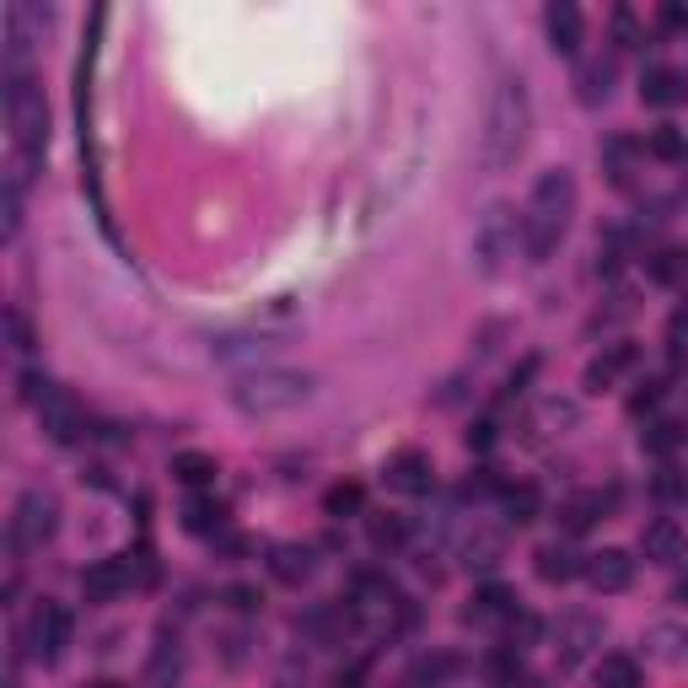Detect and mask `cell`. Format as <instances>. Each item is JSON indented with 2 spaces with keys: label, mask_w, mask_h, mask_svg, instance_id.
Listing matches in <instances>:
<instances>
[{
  "label": "cell",
  "mask_w": 688,
  "mask_h": 688,
  "mask_svg": "<svg viewBox=\"0 0 688 688\" xmlns=\"http://www.w3.org/2000/svg\"><path fill=\"white\" fill-rule=\"evenodd\" d=\"M641 442H646V452L667 457V452H678V446H684V425H673V420H656Z\"/></svg>",
  "instance_id": "obj_33"
},
{
  "label": "cell",
  "mask_w": 688,
  "mask_h": 688,
  "mask_svg": "<svg viewBox=\"0 0 688 688\" xmlns=\"http://www.w3.org/2000/svg\"><path fill=\"white\" fill-rule=\"evenodd\" d=\"M656 500H688V479L678 468H661V474H656Z\"/></svg>",
  "instance_id": "obj_39"
},
{
  "label": "cell",
  "mask_w": 688,
  "mask_h": 688,
  "mask_svg": "<svg viewBox=\"0 0 688 688\" xmlns=\"http://www.w3.org/2000/svg\"><path fill=\"white\" fill-rule=\"evenodd\" d=\"M82 592L92 603H114L119 592H129V560H97L82 575Z\"/></svg>",
  "instance_id": "obj_15"
},
{
  "label": "cell",
  "mask_w": 688,
  "mask_h": 688,
  "mask_svg": "<svg viewBox=\"0 0 688 688\" xmlns=\"http://www.w3.org/2000/svg\"><path fill=\"white\" fill-rule=\"evenodd\" d=\"M506 560V532L500 527H474L463 538V565L468 570H495Z\"/></svg>",
  "instance_id": "obj_17"
},
{
  "label": "cell",
  "mask_w": 688,
  "mask_h": 688,
  "mask_svg": "<svg viewBox=\"0 0 688 688\" xmlns=\"http://www.w3.org/2000/svg\"><path fill=\"white\" fill-rule=\"evenodd\" d=\"M629 366H635V350H629V345H607L603 356L586 366V388H592V393H603V388H613Z\"/></svg>",
  "instance_id": "obj_21"
},
{
  "label": "cell",
  "mask_w": 688,
  "mask_h": 688,
  "mask_svg": "<svg viewBox=\"0 0 688 688\" xmlns=\"http://www.w3.org/2000/svg\"><path fill=\"white\" fill-rule=\"evenodd\" d=\"M646 641L656 656H678V646H684V635L678 629H667V624H656V629H646Z\"/></svg>",
  "instance_id": "obj_41"
},
{
  "label": "cell",
  "mask_w": 688,
  "mask_h": 688,
  "mask_svg": "<svg viewBox=\"0 0 688 688\" xmlns=\"http://www.w3.org/2000/svg\"><path fill=\"white\" fill-rule=\"evenodd\" d=\"M178 678H183V650H178V641L162 635L146 661V688H178Z\"/></svg>",
  "instance_id": "obj_20"
},
{
  "label": "cell",
  "mask_w": 688,
  "mask_h": 688,
  "mask_svg": "<svg viewBox=\"0 0 688 688\" xmlns=\"http://www.w3.org/2000/svg\"><path fill=\"white\" fill-rule=\"evenodd\" d=\"M684 97H688V76H678L673 65H650L641 76V103H650V108H678Z\"/></svg>",
  "instance_id": "obj_14"
},
{
  "label": "cell",
  "mask_w": 688,
  "mask_h": 688,
  "mask_svg": "<svg viewBox=\"0 0 688 688\" xmlns=\"http://www.w3.org/2000/svg\"><path fill=\"white\" fill-rule=\"evenodd\" d=\"M575 200H581V189H575V178L565 167L538 172L522 210V253L532 264H549L560 253V243L570 237V221H575Z\"/></svg>",
  "instance_id": "obj_1"
},
{
  "label": "cell",
  "mask_w": 688,
  "mask_h": 688,
  "mask_svg": "<svg viewBox=\"0 0 688 688\" xmlns=\"http://www.w3.org/2000/svg\"><path fill=\"white\" fill-rule=\"evenodd\" d=\"M646 151L656 157V162H688V140L673 129V124H661V129H650Z\"/></svg>",
  "instance_id": "obj_30"
},
{
  "label": "cell",
  "mask_w": 688,
  "mask_h": 688,
  "mask_svg": "<svg viewBox=\"0 0 688 688\" xmlns=\"http://www.w3.org/2000/svg\"><path fill=\"white\" fill-rule=\"evenodd\" d=\"M489 678H495V684H517V678H522V656H517V650H500V656L489 661Z\"/></svg>",
  "instance_id": "obj_40"
},
{
  "label": "cell",
  "mask_w": 688,
  "mask_h": 688,
  "mask_svg": "<svg viewBox=\"0 0 688 688\" xmlns=\"http://www.w3.org/2000/svg\"><path fill=\"white\" fill-rule=\"evenodd\" d=\"M613 82H618V71H613V60H586V65H575V97L586 103V108H597L613 97Z\"/></svg>",
  "instance_id": "obj_16"
},
{
  "label": "cell",
  "mask_w": 688,
  "mask_h": 688,
  "mask_svg": "<svg viewBox=\"0 0 688 688\" xmlns=\"http://www.w3.org/2000/svg\"><path fill=\"white\" fill-rule=\"evenodd\" d=\"M313 399V377L307 371H290V366H258V371H243L232 382V404L253 414V420H269V414H285V409H301Z\"/></svg>",
  "instance_id": "obj_3"
},
{
  "label": "cell",
  "mask_w": 688,
  "mask_h": 688,
  "mask_svg": "<svg viewBox=\"0 0 688 688\" xmlns=\"http://www.w3.org/2000/svg\"><path fill=\"white\" fill-rule=\"evenodd\" d=\"M527 135H532V92L522 76H506L485 114V151H479L485 172H506L527 151Z\"/></svg>",
  "instance_id": "obj_2"
},
{
  "label": "cell",
  "mask_w": 688,
  "mask_h": 688,
  "mask_svg": "<svg viewBox=\"0 0 688 688\" xmlns=\"http://www.w3.org/2000/svg\"><path fill=\"white\" fill-rule=\"evenodd\" d=\"M511 641H522V646H532V641H538V618H527V613H517V618H511ZM517 646V650H522Z\"/></svg>",
  "instance_id": "obj_42"
},
{
  "label": "cell",
  "mask_w": 688,
  "mask_h": 688,
  "mask_svg": "<svg viewBox=\"0 0 688 688\" xmlns=\"http://www.w3.org/2000/svg\"><path fill=\"white\" fill-rule=\"evenodd\" d=\"M269 570H275V581H285V586H301V581L313 575V549H307V543H281Z\"/></svg>",
  "instance_id": "obj_22"
},
{
  "label": "cell",
  "mask_w": 688,
  "mask_h": 688,
  "mask_svg": "<svg viewBox=\"0 0 688 688\" xmlns=\"http://www.w3.org/2000/svg\"><path fill=\"white\" fill-rule=\"evenodd\" d=\"M215 474H221V468H215V457H210V452H178V457H172V479H178V485H189V489L215 485Z\"/></svg>",
  "instance_id": "obj_23"
},
{
  "label": "cell",
  "mask_w": 688,
  "mask_h": 688,
  "mask_svg": "<svg viewBox=\"0 0 688 688\" xmlns=\"http://www.w3.org/2000/svg\"><path fill=\"white\" fill-rule=\"evenodd\" d=\"M517 237H522V221L511 215V204H489L485 215H479V226H474V258H479V269L485 275H500V264L517 253Z\"/></svg>",
  "instance_id": "obj_5"
},
{
  "label": "cell",
  "mask_w": 688,
  "mask_h": 688,
  "mask_svg": "<svg viewBox=\"0 0 688 688\" xmlns=\"http://www.w3.org/2000/svg\"><path fill=\"white\" fill-rule=\"evenodd\" d=\"M39 420H43V436L49 442H60V446H71V442H82L86 436V414H82V404L71 399V393H49L39 404Z\"/></svg>",
  "instance_id": "obj_10"
},
{
  "label": "cell",
  "mask_w": 688,
  "mask_h": 688,
  "mask_svg": "<svg viewBox=\"0 0 688 688\" xmlns=\"http://www.w3.org/2000/svg\"><path fill=\"white\" fill-rule=\"evenodd\" d=\"M597 646H603V618H592V613H581V607L560 618V629H554V656H560V667H581Z\"/></svg>",
  "instance_id": "obj_8"
},
{
  "label": "cell",
  "mask_w": 688,
  "mask_h": 688,
  "mask_svg": "<svg viewBox=\"0 0 688 688\" xmlns=\"http://www.w3.org/2000/svg\"><path fill=\"white\" fill-rule=\"evenodd\" d=\"M650 281H661V285L688 281V247H661V253L650 258Z\"/></svg>",
  "instance_id": "obj_31"
},
{
  "label": "cell",
  "mask_w": 688,
  "mask_h": 688,
  "mask_svg": "<svg viewBox=\"0 0 688 688\" xmlns=\"http://www.w3.org/2000/svg\"><path fill=\"white\" fill-rule=\"evenodd\" d=\"M635 157H646V146H635L629 135H613L603 146V167L613 183H629V172H635Z\"/></svg>",
  "instance_id": "obj_25"
},
{
  "label": "cell",
  "mask_w": 688,
  "mask_h": 688,
  "mask_svg": "<svg viewBox=\"0 0 688 688\" xmlns=\"http://www.w3.org/2000/svg\"><path fill=\"white\" fill-rule=\"evenodd\" d=\"M6 334H11V350H17V356H28V350H33V328H28V318H22V307H11V313H6Z\"/></svg>",
  "instance_id": "obj_38"
},
{
  "label": "cell",
  "mask_w": 688,
  "mask_h": 688,
  "mask_svg": "<svg viewBox=\"0 0 688 688\" xmlns=\"http://www.w3.org/2000/svg\"><path fill=\"white\" fill-rule=\"evenodd\" d=\"M522 613V603H517V592L511 586H500V581H489V586H479L474 592V607H468V618L474 624H495V618H517Z\"/></svg>",
  "instance_id": "obj_19"
},
{
  "label": "cell",
  "mask_w": 688,
  "mask_h": 688,
  "mask_svg": "<svg viewBox=\"0 0 688 688\" xmlns=\"http://www.w3.org/2000/svg\"><path fill=\"white\" fill-rule=\"evenodd\" d=\"M678 597H684V603H688V575H684V586H678Z\"/></svg>",
  "instance_id": "obj_47"
},
{
  "label": "cell",
  "mask_w": 688,
  "mask_h": 688,
  "mask_svg": "<svg viewBox=\"0 0 688 688\" xmlns=\"http://www.w3.org/2000/svg\"><path fill=\"white\" fill-rule=\"evenodd\" d=\"M489 442H495V425H489V420H479V425L468 431V446H479V452H485Z\"/></svg>",
  "instance_id": "obj_45"
},
{
  "label": "cell",
  "mask_w": 688,
  "mask_h": 688,
  "mask_svg": "<svg viewBox=\"0 0 688 688\" xmlns=\"http://www.w3.org/2000/svg\"><path fill=\"white\" fill-rule=\"evenodd\" d=\"M597 688H641V661L624 656V650L603 656V661H597Z\"/></svg>",
  "instance_id": "obj_27"
},
{
  "label": "cell",
  "mask_w": 688,
  "mask_h": 688,
  "mask_svg": "<svg viewBox=\"0 0 688 688\" xmlns=\"http://www.w3.org/2000/svg\"><path fill=\"white\" fill-rule=\"evenodd\" d=\"M6 124H11L17 162L28 167L33 157H43V146H49V103H43L39 82L28 71H6Z\"/></svg>",
  "instance_id": "obj_4"
},
{
  "label": "cell",
  "mask_w": 688,
  "mask_h": 688,
  "mask_svg": "<svg viewBox=\"0 0 688 688\" xmlns=\"http://www.w3.org/2000/svg\"><path fill=\"white\" fill-rule=\"evenodd\" d=\"M0 215H6V243L22 232V183L6 178V194H0Z\"/></svg>",
  "instance_id": "obj_36"
},
{
  "label": "cell",
  "mask_w": 688,
  "mask_h": 688,
  "mask_svg": "<svg viewBox=\"0 0 688 688\" xmlns=\"http://www.w3.org/2000/svg\"><path fill=\"white\" fill-rule=\"evenodd\" d=\"M581 575L592 581V592H629V581H635V560H629L624 549H597V554H586Z\"/></svg>",
  "instance_id": "obj_11"
},
{
  "label": "cell",
  "mask_w": 688,
  "mask_h": 688,
  "mask_svg": "<svg viewBox=\"0 0 688 688\" xmlns=\"http://www.w3.org/2000/svg\"><path fill=\"white\" fill-rule=\"evenodd\" d=\"M54 527H60V500L49 489H28L17 500V517H11V543L17 549H43L54 538Z\"/></svg>",
  "instance_id": "obj_6"
},
{
  "label": "cell",
  "mask_w": 688,
  "mask_h": 688,
  "mask_svg": "<svg viewBox=\"0 0 688 688\" xmlns=\"http://www.w3.org/2000/svg\"><path fill=\"white\" fill-rule=\"evenodd\" d=\"M65 646H71V613L60 603H43L39 613H33V624H28V650H33V661L54 667V661L65 656Z\"/></svg>",
  "instance_id": "obj_7"
},
{
  "label": "cell",
  "mask_w": 688,
  "mask_h": 688,
  "mask_svg": "<svg viewBox=\"0 0 688 688\" xmlns=\"http://www.w3.org/2000/svg\"><path fill=\"white\" fill-rule=\"evenodd\" d=\"M684 549H688V538L673 517H656V522L641 527V554H646L650 565H678Z\"/></svg>",
  "instance_id": "obj_12"
},
{
  "label": "cell",
  "mask_w": 688,
  "mask_h": 688,
  "mask_svg": "<svg viewBox=\"0 0 688 688\" xmlns=\"http://www.w3.org/2000/svg\"><path fill=\"white\" fill-rule=\"evenodd\" d=\"M350 629H356L350 607H318V613H307V635H318V641H345Z\"/></svg>",
  "instance_id": "obj_28"
},
{
  "label": "cell",
  "mask_w": 688,
  "mask_h": 688,
  "mask_svg": "<svg viewBox=\"0 0 688 688\" xmlns=\"http://www.w3.org/2000/svg\"><path fill=\"white\" fill-rule=\"evenodd\" d=\"M607 511V500L597 489H581V495H570L565 506H560V517H565V532H586V527L597 522Z\"/></svg>",
  "instance_id": "obj_24"
},
{
  "label": "cell",
  "mask_w": 688,
  "mask_h": 688,
  "mask_svg": "<svg viewBox=\"0 0 688 688\" xmlns=\"http://www.w3.org/2000/svg\"><path fill=\"white\" fill-rule=\"evenodd\" d=\"M613 43H618V49H646V33H641V22H635L629 6L613 11Z\"/></svg>",
  "instance_id": "obj_34"
},
{
  "label": "cell",
  "mask_w": 688,
  "mask_h": 688,
  "mask_svg": "<svg viewBox=\"0 0 688 688\" xmlns=\"http://www.w3.org/2000/svg\"><path fill=\"white\" fill-rule=\"evenodd\" d=\"M86 688H124V684H114V678H97V684H86Z\"/></svg>",
  "instance_id": "obj_46"
},
{
  "label": "cell",
  "mask_w": 688,
  "mask_h": 688,
  "mask_svg": "<svg viewBox=\"0 0 688 688\" xmlns=\"http://www.w3.org/2000/svg\"><path fill=\"white\" fill-rule=\"evenodd\" d=\"M226 603L237 607V613H253V607H258V592H253V586H232V592H226Z\"/></svg>",
  "instance_id": "obj_43"
},
{
  "label": "cell",
  "mask_w": 688,
  "mask_h": 688,
  "mask_svg": "<svg viewBox=\"0 0 688 688\" xmlns=\"http://www.w3.org/2000/svg\"><path fill=\"white\" fill-rule=\"evenodd\" d=\"M538 506H543V500H538V489L532 485H506L500 489V511H506V522H532V517H538Z\"/></svg>",
  "instance_id": "obj_29"
},
{
  "label": "cell",
  "mask_w": 688,
  "mask_h": 688,
  "mask_svg": "<svg viewBox=\"0 0 688 688\" xmlns=\"http://www.w3.org/2000/svg\"><path fill=\"white\" fill-rule=\"evenodd\" d=\"M404 538H409L404 517H388V511H382V517H371V543H377V549H399Z\"/></svg>",
  "instance_id": "obj_35"
},
{
  "label": "cell",
  "mask_w": 688,
  "mask_h": 688,
  "mask_svg": "<svg viewBox=\"0 0 688 688\" xmlns=\"http://www.w3.org/2000/svg\"><path fill=\"white\" fill-rule=\"evenodd\" d=\"M532 560H538V575H543L549 586H565V581H575L581 565H586V554H575L570 543H543Z\"/></svg>",
  "instance_id": "obj_18"
},
{
  "label": "cell",
  "mask_w": 688,
  "mask_h": 688,
  "mask_svg": "<svg viewBox=\"0 0 688 688\" xmlns=\"http://www.w3.org/2000/svg\"><path fill=\"white\" fill-rule=\"evenodd\" d=\"M661 28L684 33V28H688V11H684V6H661Z\"/></svg>",
  "instance_id": "obj_44"
},
{
  "label": "cell",
  "mask_w": 688,
  "mask_h": 688,
  "mask_svg": "<svg viewBox=\"0 0 688 688\" xmlns=\"http://www.w3.org/2000/svg\"><path fill=\"white\" fill-rule=\"evenodd\" d=\"M538 425H543V431H565V425H575V404H565V399H549V404L538 409Z\"/></svg>",
  "instance_id": "obj_37"
},
{
  "label": "cell",
  "mask_w": 688,
  "mask_h": 688,
  "mask_svg": "<svg viewBox=\"0 0 688 688\" xmlns=\"http://www.w3.org/2000/svg\"><path fill=\"white\" fill-rule=\"evenodd\" d=\"M183 527H189V532H200V538L221 532V527H226L221 500H210V495H189V506H183Z\"/></svg>",
  "instance_id": "obj_26"
},
{
  "label": "cell",
  "mask_w": 688,
  "mask_h": 688,
  "mask_svg": "<svg viewBox=\"0 0 688 688\" xmlns=\"http://www.w3.org/2000/svg\"><path fill=\"white\" fill-rule=\"evenodd\" d=\"M543 33H549V49H554V54H581L586 22H581V11H575L570 0H554V6L543 11Z\"/></svg>",
  "instance_id": "obj_13"
},
{
  "label": "cell",
  "mask_w": 688,
  "mask_h": 688,
  "mask_svg": "<svg viewBox=\"0 0 688 688\" xmlns=\"http://www.w3.org/2000/svg\"><path fill=\"white\" fill-rule=\"evenodd\" d=\"M361 506H366V489L361 485H334V489H328V500H324L328 517H356Z\"/></svg>",
  "instance_id": "obj_32"
},
{
  "label": "cell",
  "mask_w": 688,
  "mask_h": 688,
  "mask_svg": "<svg viewBox=\"0 0 688 688\" xmlns=\"http://www.w3.org/2000/svg\"><path fill=\"white\" fill-rule=\"evenodd\" d=\"M382 485L393 495H431L436 489V468H431V457L420 446H404V452H393L382 463Z\"/></svg>",
  "instance_id": "obj_9"
}]
</instances>
